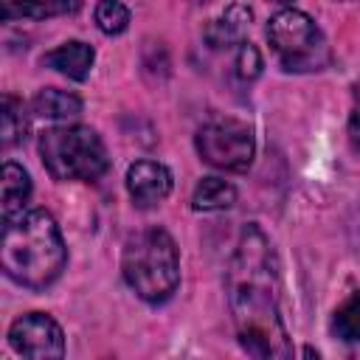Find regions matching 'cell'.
Masks as SVG:
<instances>
[{
	"mask_svg": "<svg viewBox=\"0 0 360 360\" xmlns=\"http://www.w3.org/2000/svg\"><path fill=\"white\" fill-rule=\"evenodd\" d=\"M228 304L242 349L253 357H290V340L278 307V259L256 225H245L225 276Z\"/></svg>",
	"mask_w": 360,
	"mask_h": 360,
	"instance_id": "cell-1",
	"label": "cell"
},
{
	"mask_svg": "<svg viewBox=\"0 0 360 360\" xmlns=\"http://www.w3.org/2000/svg\"><path fill=\"white\" fill-rule=\"evenodd\" d=\"M0 262L6 276L28 290H45L53 284L68 262V250L53 217L34 208L6 222Z\"/></svg>",
	"mask_w": 360,
	"mask_h": 360,
	"instance_id": "cell-2",
	"label": "cell"
},
{
	"mask_svg": "<svg viewBox=\"0 0 360 360\" xmlns=\"http://www.w3.org/2000/svg\"><path fill=\"white\" fill-rule=\"evenodd\" d=\"M121 267L127 284L149 304L166 301L180 281L177 245L163 228H146L129 236Z\"/></svg>",
	"mask_w": 360,
	"mask_h": 360,
	"instance_id": "cell-3",
	"label": "cell"
},
{
	"mask_svg": "<svg viewBox=\"0 0 360 360\" xmlns=\"http://www.w3.org/2000/svg\"><path fill=\"white\" fill-rule=\"evenodd\" d=\"M39 158L53 180H96L107 172L104 141L90 127H56L39 135Z\"/></svg>",
	"mask_w": 360,
	"mask_h": 360,
	"instance_id": "cell-4",
	"label": "cell"
},
{
	"mask_svg": "<svg viewBox=\"0 0 360 360\" xmlns=\"http://www.w3.org/2000/svg\"><path fill=\"white\" fill-rule=\"evenodd\" d=\"M267 39L290 73H309L329 65V45L315 20L298 8H281L267 22Z\"/></svg>",
	"mask_w": 360,
	"mask_h": 360,
	"instance_id": "cell-5",
	"label": "cell"
},
{
	"mask_svg": "<svg viewBox=\"0 0 360 360\" xmlns=\"http://www.w3.org/2000/svg\"><path fill=\"white\" fill-rule=\"evenodd\" d=\"M197 152L205 163L228 172H245L253 163L256 141L248 124L233 118H217L197 129Z\"/></svg>",
	"mask_w": 360,
	"mask_h": 360,
	"instance_id": "cell-6",
	"label": "cell"
},
{
	"mask_svg": "<svg viewBox=\"0 0 360 360\" xmlns=\"http://www.w3.org/2000/svg\"><path fill=\"white\" fill-rule=\"evenodd\" d=\"M8 343L22 357H62L65 338L59 323L45 312H28L8 329Z\"/></svg>",
	"mask_w": 360,
	"mask_h": 360,
	"instance_id": "cell-7",
	"label": "cell"
},
{
	"mask_svg": "<svg viewBox=\"0 0 360 360\" xmlns=\"http://www.w3.org/2000/svg\"><path fill=\"white\" fill-rule=\"evenodd\" d=\"M127 188L138 208H152L163 202L172 191V172L155 160H138L127 169Z\"/></svg>",
	"mask_w": 360,
	"mask_h": 360,
	"instance_id": "cell-8",
	"label": "cell"
},
{
	"mask_svg": "<svg viewBox=\"0 0 360 360\" xmlns=\"http://www.w3.org/2000/svg\"><path fill=\"white\" fill-rule=\"evenodd\" d=\"M253 11L245 3H231L217 20H211L205 25V42L211 48H231V45H242L245 34L250 28Z\"/></svg>",
	"mask_w": 360,
	"mask_h": 360,
	"instance_id": "cell-9",
	"label": "cell"
},
{
	"mask_svg": "<svg viewBox=\"0 0 360 360\" xmlns=\"http://www.w3.org/2000/svg\"><path fill=\"white\" fill-rule=\"evenodd\" d=\"M93 59H96L93 48L73 39V42H65V45L48 51V53L42 56V65L59 70L62 76H68V79H73V82H84V79L90 76Z\"/></svg>",
	"mask_w": 360,
	"mask_h": 360,
	"instance_id": "cell-10",
	"label": "cell"
},
{
	"mask_svg": "<svg viewBox=\"0 0 360 360\" xmlns=\"http://www.w3.org/2000/svg\"><path fill=\"white\" fill-rule=\"evenodd\" d=\"M28 197H31L28 172L22 166H17L14 160H6V166H3V219L11 222L14 217H20Z\"/></svg>",
	"mask_w": 360,
	"mask_h": 360,
	"instance_id": "cell-11",
	"label": "cell"
},
{
	"mask_svg": "<svg viewBox=\"0 0 360 360\" xmlns=\"http://www.w3.org/2000/svg\"><path fill=\"white\" fill-rule=\"evenodd\" d=\"M3 3V20H45L59 14H73L79 8V0H0Z\"/></svg>",
	"mask_w": 360,
	"mask_h": 360,
	"instance_id": "cell-12",
	"label": "cell"
},
{
	"mask_svg": "<svg viewBox=\"0 0 360 360\" xmlns=\"http://www.w3.org/2000/svg\"><path fill=\"white\" fill-rule=\"evenodd\" d=\"M31 107H34V115L59 121V118H76L82 112V98L59 87H45L34 96Z\"/></svg>",
	"mask_w": 360,
	"mask_h": 360,
	"instance_id": "cell-13",
	"label": "cell"
},
{
	"mask_svg": "<svg viewBox=\"0 0 360 360\" xmlns=\"http://www.w3.org/2000/svg\"><path fill=\"white\" fill-rule=\"evenodd\" d=\"M233 202H236V188L219 177H202L191 194L194 211H222L231 208Z\"/></svg>",
	"mask_w": 360,
	"mask_h": 360,
	"instance_id": "cell-14",
	"label": "cell"
},
{
	"mask_svg": "<svg viewBox=\"0 0 360 360\" xmlns=\"http://www.w3.org/2000/svg\"><path fill=\"white\" fill-rule=\"evenodd\" d=\"M25 110L22 101L14 96H3V110H0V135H3V146H14L25 138Z\"/></svg>",
	"mask_w": 360,
	"mask_h": 360,
	"instance_id": "cell-15",
	"label": "cell"
},
{
	"mask_svg": "<svg viewBox=\"0 0 360 360\" xmlns=\"http://www.w3.org/2000/svg\"><path fill=\"white\" fill-rule=\"evenodd\" d=\"M332 332L340 338V340H360V290L352 292L338 309H335V318H332Z\"/></svg>",
	"mask_w": 360,
	"mask_h": 360,
	"instance_id": "cell-16",
	"label": "cell"
},
{
	"mask_svg": "<svg viewBox=\"0 0 360 360\" xmlns=\"http://www.w3.org/2000/svg\"><path fill=\"white\" fill-rule=\"evenodd\" d=\"M96 25L104 34H121L129 25V8L121 0H98L96 3Z\"/></svg>",
	"mask_w": 360,
	"mask_h": 360,
	"instance_id": "cell-17",
	"label": "cell"
},
{
	"mask_svg": "<svg viewBox=\"0 0 360 360\" xmlns=\"http://www.w3.org/2000/svg\"><path fill=\"white\" fill-rule=\"evenodd\" d=\"M259 73H262V53L250 42H242L236 53V76L242 82H253Z\"/></svg>",
	"mask_w": 360,
	"mask_h": 360,
	"instance_id": "cell-18",
	"label": "cell"
},
{
	"mask_svg": "<svg viewBox=\"0 0 360 360\" xmlns=\"http://www.w3.org/2000/svg\"><path fill=\"white\" fill-rule=\"evenodd\" d=\"M349 141H352V146L360 152V107L354 110V115H352V121H349Z\"/></svg>",
	"mask_w": 360,
	"mask_h": 360,
	"instance_id": "cell-19",
	"label": "cell"
},
{
	"mask_svg": "<svg viewBox=\"0 0 360 360\" xmlns=\"http://www.w3.org/2000/svg\"><path fill=\"white\" fill-rule=\"evenodd\" d=\"M273 3H281V6H284V3H290V0H273Z\"/></svg>",
	"mask_w": 360,
	"mask_h": 360,
	"instance_id": "cell-20",
	"label": "cell"
},
{
	"mask_svg": "<svg viewBox=\"0 0 360 360\" xmlns=\"http://www.w3.org/2000/svg\"><path fill=\"white\" fill-rule=\"evenodd\" d=\"M194 3H208V0H194Z\"/></svg>",
	"mask_w": 360,
	"mask_h": 360,
	"instance_id": "cell-21",
	"label": "cell"
}]
</instances>
